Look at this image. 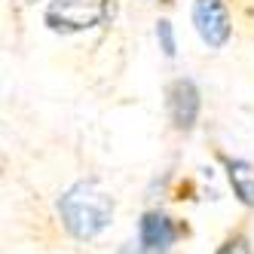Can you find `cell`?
<instances>
[{
    "label": "cell",
    "mask_w": 254,
    "mask_h": 254,
    "mask_svg": "<svg viewBox=\"0 0 254 254\" xmlns=\"http://www.w3.org/2000/svg\"><path fill=\"white\" fill-rule=\"evenodd\" d=\"M59 214L74 239H95L114 217V199L95 181H77L59 196Z\"/></svg>",
    "instance_id": "cell-1"
},
{
    "label": "cell",
    "mask_w": 254,
    "mask_h": 254,
    "mask_svg": "<svg viewBox=\"0 0 254 254\" xmlns=\"http://www.w3.org/2000/svg\"><path fill=\"white\" fill-rule=\"evenodd\" d=\"M107 15V0H52L46 6V25L59 34H77L95 28Z\"/></svg>",
    "instance_id": "cell-2"
},
{
    "label": "cell",
    "mask_w": 254,
    "mask_h": 254,
    "mask_svg": "<svg viewBox=\"0 0 254 254\" xmlns=\"http://www.w3.org/2000/svg\"><path fill=\"white\" fill-rule=\"evenodd\" d=\"M193 25L205 46L221 49L230 40V15L224 0H196L193 3Z\"/></svg>",
    "instance_id": "cell-3"
},
{
    "label": "cell",
    "mask_w": 254,
    "mask_h": 254,
    "mask_svg": "<svg viewBox=\"0 0 254 254\" xmlns=\"http://www.w3.org/2000/svg\"><path fill=\"white\" fill-rule=\"evenodd\" d=\"M169 117L175 129H193L199 117V89L190 80H175L169 89Z\"/></svg>",
    "instance_id": "cell-4"
},
{
    "label": "cell",
    "mask_w": 254,
    "mask_h": 254,
    "mask_svg": "<svg viewBox=\"0 0 254 254\" xmlns=\"http://www.w3.org/2000/svg\"><path fill=\"white\" fill-rule=\"evenodd\" d=\"M147 251L153 254H162L172 242H175V227L166 214H159V211H147L141 217V239H138Z\"/></svg>",
    "instance_id": "cell-5"
},
{
    "label": "cell",
    "mask_w": 254,
    "mask_h": 254,
    "mask_svg": "<svg viewBox=\"0 0 254 254\" xmlns=\"http://www.w3.org/2000/svg\"><path fill=\"white\" fill-rule=\"evenodd\" d=\"M227 175H230V184L239 196V202L254 205V166L245 159H230L227 162Z\"/></svg>",
    "instance_id": "cell-6"
},
{
    "label": "cell",
    "mask_w": 254,
    "mask_h": 254,
    "mask_svg": "<svg viewBox=\"0 0 254 254\" xmlns=\"http://www.w3.org/2000/svg\"><path fill=\"white\" fill-rule=\"evenodd\" d=\"M156 37H159L162 52H166V56L172 59V56H175V31H172V22L159 19V22H156Z\"/></svg>",
    "instance_id": "cell-7"
},
{
    "label": "cell",
    "mask_w": 254,
    "mask_h": 254,
    "mask_svg": "<svg viewBox=\"0 0 254 254\" xmlns=\"http://www.w3.org/2000/svg\"><path fill=\"white\" fill-rule=\"evenodd\" d=\"M217 254H251V245H248L245 236H233V239H227L217 248Z\"/></svg>",
    "instance_id": "cell-8"
},
{
    "label": "cell",
    "mask_w": 254,
    "mask_h": 254,
    "mask_svg": "<svg viewBox=\"0 0 254 254\" xmlns=\"http://www.w3.org/2000/svg\"><path fill=\"white\" fill-rule=\"evenodd\" d=\"M123 254H153V251H147L141 242H138V248H135V242H132V245H126V248H123Z\"/></svg>",
    "instance_id": "cell-9"
}]
</instances>
